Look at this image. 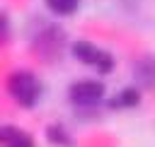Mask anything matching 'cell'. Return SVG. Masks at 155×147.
<instances>
[{
  "mask_svg": "<svg viewBox=\"0 0 155 147\" xmlns=\"http://www.w3.org/2000/svg\"><path fill=\"white\" fill-rule=\"evenodd\" d=\"M138 99H140L138 89L128 87V89H124V92H121V94L111 101V106H136V104H138Z\"/></svg>",
  "mask_w": 155,
  "mask_h": 147,
  "instance_id": "cell-5",
  "label": "cell"
},
{
  "mask_svg": "<svg viewBox=\"0 0 155 147\" xmlns=\"http://www.w3.org/2000/svg\"><path fill=\"white\" fill-rule=\"evenodd\" d=\"M78 2H80V0H46V5H48L56 14H70V12H75Z\"/></svg>",
  "mask_w": 155,
  "mask_h": 147,
  "instance_id": "cell-7",
  "label": "cell"
},
{
  "mask_svg": "<svg viewBox=\"0 0 155 147\" xmlns=\"http://www.w3.org/2000/svg\"><path fill=\"white\" fill-rule=\"evenodd\" d=\"M143 75H148V87L155 82V60H150V58H145V60H140L138 65H136V77L138 80H143Z\"/></svg>",
  "mask_w": 155,
  "mask_h": 147,
  "instance_id": "cell-6",
  "label": "cell"
},
{
  "mask_svg": "<svg viewBox=\"0 0 155 147\" xmlns=\"http://www.w3.org/2000/svg\"><path fill=\"white\" fill-rule=\"evenodd\" d=\"M73 55H75L80 63L92 65V67L99 70V72H111V67H114V58H111L104 48H99V46H94V43H90V41H78V43H73Z\"/></svg>",
  "mask_w": 155,
  "mask_h": 147,
  "instance_id": "cell-2",
  "label": "cell"
},
{
  "mask_svg": "<svg viewBox=\"0 0 155 147\" xmlns=\"http://www.w3.org/2000/svg\"><path fill=\"white\" fill-rule=\"evenodd\" d=\"M104 96V84L94 80H80L70 87V99L78 106H92Z\"/></svg>",
  "mask_w": 155,
  "mask_h": 147,
  "instance_id": "cell-3",
  "label": "cell"
},
{
  "mask_svg": "<svg viewBox=\"0 0 155 147\" xmlns=\"http://www.w3.org/2000/svg\"><path fill=\"white\" fill-rule=\"evenodd\" d=\"M7 89H10L12 99H15L19 106H24V108H31V106L36 104V99L41 96V84H39V80H36L31 72H27V70L12 72L10 80H7Z\"/></svg>",
  "mask_w": 155,
  "mask_h": 147,
  "instance_id": "cell-1",
  "label": "cell"
},
{
  "mask_svg": "<svg viewBox=\"0 0 155 147\" xmlns=\"http://www.w3.org/2000/svg\"><path fill=\"white\" fill-rule=\"evenodd\" d=\"M2 147H34V140L27 135V133H22V130H17V128H2Z\"/></svg>",
  "mask_w": 155,
  "mask_h": 147,
  "instance_id": "cell-4",
  "label": "cell"
}]
</instances>
